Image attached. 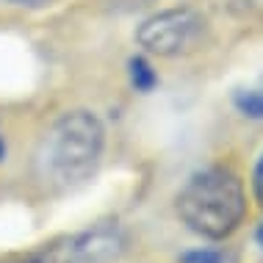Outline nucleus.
Here are the masks:
<instances>
[{"label":"nucleus","instance_id":"nucleus-1","mask_svg":"<svg viewBox=\"0 0 263 263\" xmlns=\"http://www.w3.org/2000/svg\"><path fill=\"white\" fill-rule=\"evenodd\" d=\"M105 147V127L91 111H67L42 133L33 172L50 191H72L97 172Z\"/></svg>","mask_w":263,"mask_h":263},{"label":"nucleus","instance_id":"nucleus-2","mask_svg":"<svg viewBox=\"0 0 263 263\" xmlns=\"http://www.w3.org/2000/svg\"><path fill=\"white\" fill-rule=\"evenodd\" d=\"M177 216L197 236L222 241L241 224L247 197L241 177L227 166H211L197 172L177 194Z\"/></svg>","mask_w":263,"mask_h":263},{"label":"nucleus","instance_id":"nucleus-3","mask_svg":"<svg viewBox=\"0 0 263 263\" xmlns=\"http://www.w3.org/2000/svg\"><path fill=\"white\" fill-rule=\"evenodd\" d=\"M202 31V17L191 9H169L141 23L136 31L139 45L155 55L186 53Z\"/></svg>","mask_w":263,"mask_h":263},{"label":"nucleus","instance_id":"nucleus-4","mask_svg":"<svg viewBox=\"0 0 263 263\" xmlns=\"http://www.w3.org/2000/svg\"><path fill=\"white\" fill-rule=\"evenodd\" d=\"M122 247H125V238L119 233V227L105 224V227H95L89 233L69 236L39 260L42 263H111L114 258L122 255Z\"/></svg>","mask_w":263,"mask_h":263},{"label":"nucleus","instance_id":"nucleus-5","mask_svg":"<svg viewBox=\"0 0 263 263\" xmlns=\"http://www.w3.org/2000/svg\"><path fill=\"white\" fill-rule=\"evenodd\" d=\"M130 83L133 89L141 91V95H147V91L155 89V83H158V75H155V69L147 64L144 59H130Z\"/></svg>","mask_w":263,"mask_h":263},{"label":"nucleus","instance_id":"nucleus-6","mask_svg":"<svg viewBox=\"0 0 263 263\" xmlns=\"http://www.w3.org/2000/svg\"><path fill=\"white\" fill-rule=\"evenodd\" d=\"M236 108L250 119H263V91H238Z\"/></svg>","mask_w":263,"mask_h":263},{"label":"nucleus","instance_id":"nucleus-7","mask_svg":"<svg viewBox=\"0 0 263 263\" xmlns=\"http://www.w3.org/2000/svg\"><path fill=\"white\" fill-rule=\"evenodd\" d=\"M227 258L219 250H191L180 255V263H224Z\"/></svg>","mask_w":263,"mask_h":263},{"label":"nucleus","instance_id":"nucleus-8","mask_svg":"<svg viewBox=\"0 0 263 263\" xmlns=\"http://www.w3.org/2000/svg\"><path fill=\"white\" fill-rule=\"evenodd\" d=\"M252 191H255V200H258L260 208H263V155H260V161L255 163V172H252Z\"/></svg>","mask_w":263,"mask_h":263},{"label":"nucleus","instance_id":"nucleus-9","mask_svg":"<svg viewBox=\"0 0 263 263\" xmlns=\"http://www.w3.org/2000/svg\"><path fill=\"white\" fill-rule=\"evenodd\" d=\"M11 3L14 6H31V9H33V6H45L47 0H11Z\"/></svg>","mask_w":263,"mask_h":263},{"label":"nucleus","instance_id":"nucleus-10","mask_svg":"<svg viewBox=\"0 0 263 263\" xmlns=\"http://www.w3.org/2000/svg\"><path fill=\"white\" fill-rule=\"evenodd\" d=\"M3 158H6V141L0 139V161H3Z\"/></svg>","mask_w":263,"mask_h":263},{"label":"nucleus","instance_id":"nucleus-11","mask_svg":"<svg viewBox=\"0 0 263 263\" xmlns=\"http://www.w3.org/2000/svg\"><path fill=\"white\" fill-rule=\"evenodd\" d=\"M255 238H258V244H260V247H263V224H260V227H258V236H255Z\"/></svg>","mask_w":263,"mask_h":263},{"label":"nucleus","instance_id":"nucleus-12","mask_svg":"<svg viewBox=\"0 0 263 263\" xmlns=\"http://www.w3.org/2000/svg\"><path fill=\"white\" fill-rule=\"evenodd\" d=\"M17 263H42L39 258H28V260H17Z\"/></svg>","mask_w":263,"mask_h":263}]
</instances>
